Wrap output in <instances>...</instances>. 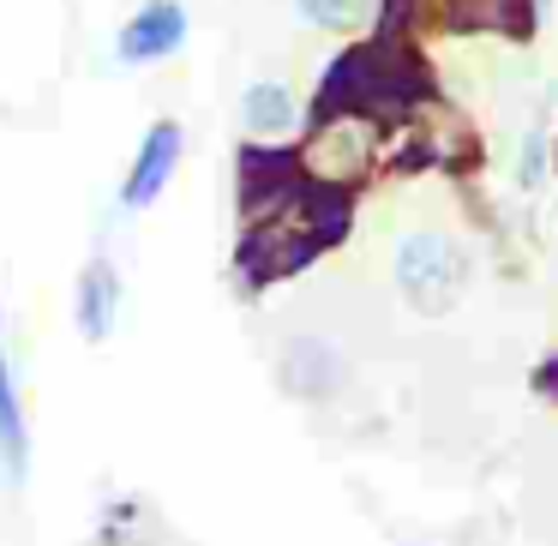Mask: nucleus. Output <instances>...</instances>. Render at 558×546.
<instances>
[{
  "mask_svg": "<svg viewBox=\"0 0 558 546\" xmlns=\"http://www.w3.org/2000/svg\"><path fill=\"white\" fill-rule=\"evenodd\" d=\"M174 169H181V126L174 121H157L145 133V145H138L133 169H126V186H121V205L126 210H150L162 198V186L174 181Z\"/></svg>",
  "mask_w": 558,
  "mask_h": 546,
  "instance_id": "obj_3",
  "label": "nucleus"
},
{
  "mask_svg": "<svg viewBox=\"0 0 558 546\" xmlns=\"http://www.w3.org/2000/svg\"><path fill=\"white\" fill-rule=\"evenodd\" d=\"M73 318L85 330V342H102L121 318V270L109 258H90L85 277H78V294H73Z\"/></svg>",
  "mask_w": 558,
  "mask_h": 546,
  "instance_id": "obj_6",
  "label": "nucleus"
},
{
  "mask_svg": "<svg viewBox=\"0 0 558 546\" xmlns=\"http://www.w3.org/2000/svg\"><path fill=\"white\" fill-rule=\"evenodd\" d=\"M181 43H186V7L181 0H145V7L121 25L114 54H121L126 66H150V61H169Z\"/></svg>",
  "mask_w": 558,
  "mask_h": 546,
  "instance_id": "obj_2",
  "label": "nucleus"
},
{
  "mask_svg": "<svg viewBox=\"0 0 558 546\" xmlns=\"http://www.w3.org/2000/svg\"><path fill=\"white\" fill-rule=\"evenodd\" d=\"M294 13L318 31H361L373 19V0H294Z\"/></svg>",
  "mask_w": 558,
  "mask_h": 546,
  "instance_id": "obj_8",
  "label": "nucleus"
},
{
  "mask_svg": "<svg viewBox=\"0 0 558 546\" xmlns=\"http://www.w3.org/2000/svg\"><path fill=\"white\" fill-rule=\"evenodd\" d=\"M241 126L253 138H282L294 126V97L289 85H277V78H258V85H246L241 97Z\"/></svg>",
  "mask_w": 558,
  "mask_h": 546,
  "instance_id": "obj_7",
  "label": "nucleus"
},
{
  "mask_svg": "<svg viewBox=\"0 0 558 546\" xmlns=\"http://www.w3.org/2000/svg\"><path fill=\"white\" fill-rule=\"evenodd\" d=\"M342 354L330 349V342H318V337H294L289 349H282V390L289 397H306V402H325V397H337L342 390Z\"/></svg>",
  "mask_w": 558,
  "mask_h": 546,
  "instance_id": "obj_4",
  "label": "nucleus"
},
{
  "mask_svg": "<svg viewBox=\"0 0 558 546\" xmlns=\"http://www.w3.org/2000/svg\"><path fill=\"white\" fill-rule=\"evenodd\" d=\"M0 474H7V486H25L31 474V421L7 349H0Z\"/></svg>",
  "mask_w": 558,
  "mask_h": 546,
  "instance_id": "obj_5",
  "label": "nucleus"
},
{
  "mask_svg": "<svg viewBox=\"0 0 558 546\" xmlns=\"http://www.w3.org/2000/svg\"><path fill=\"white\" fill-rule=\"evenodd\" d=\"M534 390H541V397H553V402H558V354H553V361L541 366V373H534Z\"/></svg>",
  "mask_w": 558,
  "mask_h": 546,
  "instance_id": "obj_9",
  "label": "nucleus"
},
{
  "mask_svg": "<svg viewBox=\"0 0 558 546\" xmlns=\"http://www.w3.org/2000/svg\"><path fill=\"white\" fill-rule=\"evenodd\" d=\"M462 282H469V258H462V246L450 234L421 229L397 246V289L414 313H433V318L450 313Z\"/></svg>",
  "mask_w": 558,
  "mask_h": 546,
  "instance_id": "obj_1",
  "label": "nucleus"
}]
</instances>
